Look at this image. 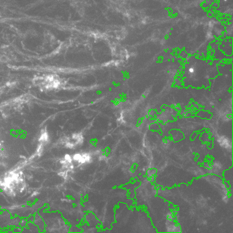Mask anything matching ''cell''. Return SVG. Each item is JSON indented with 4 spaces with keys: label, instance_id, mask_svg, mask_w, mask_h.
<instances>
[{
    "label": "cell",
    "instance_id": "cell-1",
    "mask_svg": "<svg viewBox=\"0 0 233 233\" xmlns=\"http://www.w3.org/2000/svg\"><path fill=\"white\" fill-rule=\"evenodd\" d=\"M72 159L79 164H85L90 162L91 156L88 153H76L72 156Z\"/></svg>",
    "mask_w": 233,
    "mask_h": 233
},
{
    "label": "cell",
    "instance_id": "cell-2",
    "mask_svg": "<svg viewBox=\"0 0 233 233\" xmlns=\"http://www.w3.org/2000/svg\"><path fill=\"white\" fill-rule=\"evenodd\" d=\"M49 134H48L46 130L43 129L42 131H41L40 137H39V143L44 144L45 143H46L47 141H49Z\"/></svg>",
    "mask_w": 233,
    "mask_h": 233
},
{
    "label": "cell",
    "instance_id": "cell-3",
    "mask_svg": "<svg viewBox=\"0 0 233 233\" xmlns=\"http://www.w3.org/2000/svg\"><path fill=\"white\" fill-rule=\"evenodd\" d=\"M71 139H72V141L75 143L76 145L80 144V143H82L83 141V137L82 134L80 133L72 134Z\"/></svg>",
    "mask_w": 233,
    "mask_h": 233
},
{
    "label": "cell",
    "instance_id": "cell-4",
    "mask_svg": "<svg viewBox=\"0 0 233 233\" xmlns=\"http://www.w3.org/2000/svg\"><path fill=\"white\" fill-rule=\"evenodd\" d=\"M64 160L65 161H67V162H69V163H72L73 162L72 157H71L70 155H69V154H66V155L65 156Z\"/></svg>",
    "mask_w": 233,
    "mask_h": 233
}]
</instances>
